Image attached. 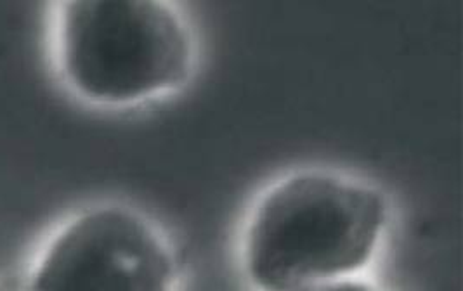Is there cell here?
<instances>
[{"mask_svg":"<svg viewBox=\"0 0 463 291\" xmlns=\"http://www.w3.org/2000/svg\"><path fill=\"white\" fill-rule=\"evenodd\" d=\"M387 207L377 189L330 172H300L266 194L247 234L245 264L260 291H297L363 269Z\"/></svg>","mask_w":463,"mask_h":291,"instance_id":"cell-1","label":"cell"},{"mask_svg":"<svg viewBox=\"0 0 463 291\" xmlns=\"http://www.w3.org/2000/svg\"><path fill=\"white\" fill-rule=\"evenodd\" d=\"M191 37L162 2H70L61 18L68 80L101 103H130L184 80Z\"/></svg>","mask_w":463,"mask_h":291,"instance_id":"cell-2","label":"cell"},{"mask_svg":"<svg viewBox=\"0 0 463 291\" xmlns=\"http://www.w3.org/2000/svg\"><path fill=\"white\" fill-rule=\"evenodd\" d=\"M169 251L146 222L124 208L92 210L45 253L33 291H170Z\"/></svg>","mask_w":463,"mask_h":291,"instance_id":"cell-3","label":"cell"},{"mask_svg":"<svg viewBox=\"0 0 463 291\" xmlns=\"http://www.w3.org/2000/svg\"><path fill=\"white\" fill-rule=\"evenodd\" d=\"M297 291H379L366 283L354 281V279H335V281H328V283H321L315 286H307L302 290Z\"/></svg>","mask_w":463,"mask_h":291,"instance_id":"cell-4","label":"cell"}]
</instances>
